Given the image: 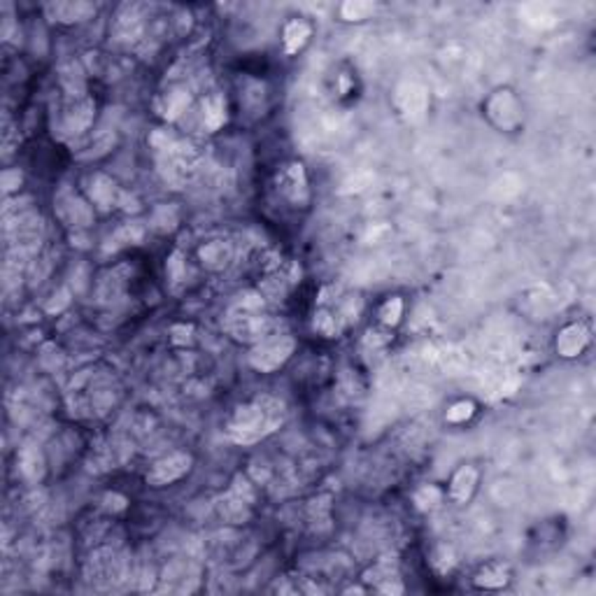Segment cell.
<instances>
[{"mask_svg":"<svg viewBox=\"0 0 596 596\" xmlns=\"http://www.w3.org/2000/svg\"><path fill=\"white\" fill-rule=\"evenodd\" d=\"M308 38H310V28L308 24H303V21H292V24L285 28V42H287L289 52H296L298 47H303V42Z\"/></svg>","mask_w":596,"mask_h":596,"instance_id":"cell-4","label":"cell"},{"mask_svg":"<svg viewBox=\"0 0 596 596\" xmlns=\"http://www.w3.org/2000/svg\"><path fill=\"white\" fill-rule=\"evenodd\" d=\"M187 456H170V459H163L161 463L154 466V473H151V480L156 485H163V482H172L175 478H180L189 466H177L180 461H184Z\"/></svg>","mask_w":596,"mask_h":596,"instance_id":"cell-3","label":"cell"},{"mask_svg":"<svg viewBox=\"0 0 596 596\" xmlns=\"http://www.w3.org/2000/svg\"><path fill=\"white\" fill-rule=\"evenodd\" d=\"M343 12H345V17L347 19H359L363 12H370V5H361V3H350V5H345L343 7Z\"/></svg>","mask_w":596,"mask_h":596,"instance_id":"cell-6","label":"cell"},{"mask_svg":"<svg viewBox=\"0 0 596 596\" xmlns=\"http://www.w3.org/2000/svg\"><path fill=\"white\" fill-rule=\"evenodd\" d=\"M292 352V340H285V338H275V340H266L264 345L254 352V366L257 368H264V370H273L278 368L282 361L289 357Z\"/></svg>","mask_w":596,"mask_h":596,"instance_id":"cell-2","label":"cell"},{"mask_svg":"<svg viewBox=\"0 0 596 596\" xmlns=\"http://www.w3.org/2000/svg\"><path fill=\"white\" fill-rule=\"evenodd\" d=\"M278 421H282V403L273 398H259L257 403L245 405L236 412L231 421V433L240 442H250L273 431Z\"/></svg>","mask_w":596,"mask_h":596,"instance_id":"cell-1","label":"cell"},{"mask_svg":"<svg viewBox=\"0 0 596 596\" xmlns=\"http://www.w3.org/2000/svg\"><path fill=\"white\" fill-rule=\"evenodd\" d=\"M382 322H387V324H396L398 322V315H401V301H398V298H394V308H391V301L384 305L382 308Z\"/></svg>","mask_w":596,"mask_h":596,"instance_id":"cell-5","label":"cell"}]
</instances>
